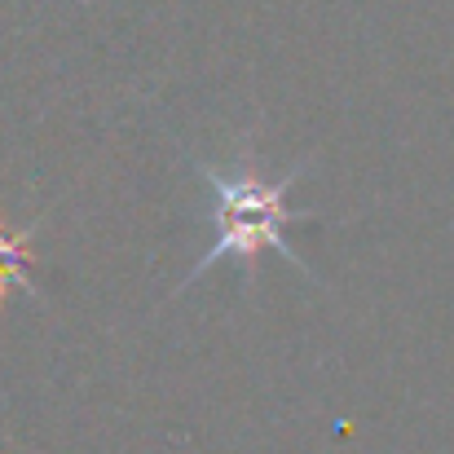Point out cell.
Listing matches in <instances>:
<instances>
[{"mask_svg":"<svg viewBox=\"0 0 454 454\" xmlns=\"http://www.w3.org/2000/svg\"><path fill=\"white\" fill-rule=\"evenodd\" d=\"M199 181L207 190V225H212V243L207 252L194 261V270L181 278L176 292H185L190 283H199L212 265L221 261H243L252 265L261 252H278L283 261H292L304 278H313L309 261H301V252L292 247V230L309 225L313 212H296L287 199H292V185L304 176V163L283 172V176H265L261 172V159L256 146L243 137L239 151L230 163H207L199 159Z\"/></svg>","mask_w":454,"mask_h":454,"instance_id":"obj_1","label":"cell"},{"mask_svg":"<svg viewBox=\"0 0 454 454\" xmlns=\"http://www.w3.org/2000/svg\"><path fill=\"white\" fill-rule=\"evenodd\" d=\"M31 234L35 225H4L0 221V301H13L31 287Z\"/></svg>","mask_w":454,"mask_h":454,"instance_id":"obj_2","label":"cell"}]
</instances>
